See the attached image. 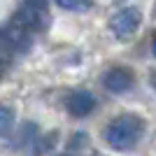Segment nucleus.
Listing matches in <instances>:
<instances>
[{"label": "nucleus", "instance_id": "8", "mask_svg": "<svg viewBox=\"0 0 156 156\" xmlns=\"http://www.w3.org/2000/svg\"><path fill=\"white\" fill-rule=\"evenodd\" d=\"M28 2H33V5L42 7V9H44V5H47V0H28Z\"/></svg>", "mask_w": 156, "mask_h": 156}, {"label": "nucleus", "instance_id": "3", "mask_svg": "<svg viewBox=\"0 0 156 156\" xmlns=\"http://www.w3.org/2000/svg\"><path fill=\"white\" fill-rule=\"evenodd\" d=\"M133 84H135V77L126 68H112L103 75V86L112 93H126Z\"/></svg>", "mask_w": 156, "mask_h": 156}, {"label": "nucleus", "instance_id": "1", "mask_svg": "<svg viewBox=\"0 0 156 156\" xmlns=\"http://www.w3.org/2000/svg\"><path fill=\"white\" fill-rule=\"evenodd\" d=\"M140 137H142V121L137 117H119L105 130L107 144L117 151L133 149V147L140 142Z\"/></svg>", "mask_w": 156, "mask_h": 156}, {"label": "nucleus", "instance_id": "5", "mask_svg": "<svg viewBox=\"0 0 156 156\" xmlns=\"http://www.w3.org/2000/svg\"><path fill=\"white\" fill-rule=\"evenodd\" d=\"M65 107H68V112L72 117H89L93 112V107H96V98L89 91H75L68 96Z\"/></svg>", "mask_w": 156, "mask_h": 156}, {"label": "nucleus", "instance_id": "7", "mask_svg": "<svg viewBox=\"0 0 156 156\" xmlns=\"http://www.w3.org/2000/svg\"><path fill=\"white\" fill-rule=\"evenodd\" d=\"M14 126V114L9 107H5V105H0V135H7L9 130H12Z\"/></svg>", "mask_w": 156, "mask_h": 156}, {"label": "nucleus", "instance_id": "9", "mask_svg": "<svg viewBox=\"0 0 156 156\" xmlns=\"http://www.w3.org/2000/svg\"><path fill=\"white\" fill-rule=\"evenodd\" d=\"M151 49H154V56H156V33H154V42H151Z\"/></svg>", "mask_w": 156, "mask_h": 156}, {"label": "nucleus", "instance_id": "6", "mask_svg": "<svg viewBox=\"0 0 156 156\" xmlns=\"http://www.w3.org/2000/svg\"><path fill=\"white\" fill-rule=\"evenodd\" d=\"M56 5L68 9V12H89L91 0H56Z\"/></svg>", "mask_w": 156, "mask_h": 156}, {"label": "nucleus", "instance_id": "2", "mask_svg": "<svg viewBox=\"0 0 156 156\" xmlns=\"http://www.w3.org/2000/svg\"><path fill=\"white\" fill-rule=\"evenodd\" d=\"M140 21H142V12L137 7H124L110 19V28L119 40H126L137 30Z\"/></svg>", "mask_w": 156, "mask_h": 156}, {"label": "nucleus", "instance_id": "4", "mask_svg": "<svg viewBox=\"0 0 156 156\" xmlns=\"http://www.w3.org/2000/svg\"><path fill=\"white\" fill-rule=\"evenodd\" d=\"M14 23H19L21 28H26V30H37V28H42V21H44V9L37 5H33V2H26L23 7H19L16 9V14H14Z\"/></svg>", "mask_w": 156, "mask_h": 156}]
</instances>
